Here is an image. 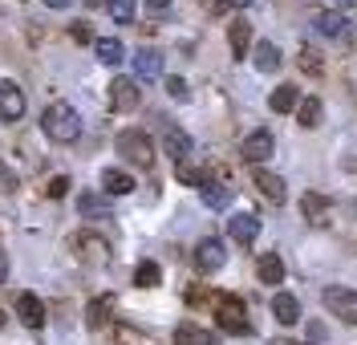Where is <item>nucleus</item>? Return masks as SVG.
<instances>
[{
    "instance_id": "nucleus-1",
    "label": "nucleus",
    "mask_w": 357,
    "mask_h": 345,
    "mask_svg": "<svg viewBox=\"0 0 357 345\" xmlns=\"http://www.w3.org/2000/svg\"><path fill=\"white\" fill-rule=\"evenodd\" d=\"M41 130L53 138V142L69 146V142L82 138V118H77V110H73L69 102H53V106L41 114Z\"/></svg>"
},
{
    "instance_id": "nucleus-2",
    "label": "nucleus",
    "mask_w": 357,
    "mask_h": 345,
    "mask_svg": "<svg viewBox=\"0 0 357 345\" xmlns=\"http://www.w3.org/2000/svg\"><path fill=\"white\" fill-rule=\"evenodd\" d=\"M118 155L146 171V167H155V142H151L146 130H122L118 135Z\"/></svg>"
},
{
    "instance_id": "nucleus-3",
    "label": "nucleus",
    "mask_w": 357,
    "mask_h": 345,
    "mask_svg": "<svg viewBox=\"0 0 357 345\" xmlns=\"http://www.w3.org/2000/svg\"><path fill=\"white\" fill-rule=\"evenodd\" d=\"M215 321H220V329L223 333H231V337H244L248 329V309H244V300L240 297H215Z\"/></svg>"
},
{
    "instance_id": "nucleus-4",
    "label": "nucleus",
    "mask_w": 357,
    "mask_h": 345,
    "mask_svg": "<svg viewBox=\"0 0 357 345\" xmlns=\"http://www.w3.org/2000/svg\"><path fill=\"white\" fill-rule=\"evenodd\" d=\"M321 305H325L333 317H341L345 325H357V293L354 289H345V284H329V289L321 293Z\"/></svg>"
},
{
    "instance_id": "nucleus-5",
    "label": "nucleus",
    "mask_w": 357,
    "mask_h": 345,
    "mask_svg": "<svg viewBox=\"0 0 357 345\" xmlns=\"http://www.w3.org/2000/svg\"><path fill=\"white\" fill-rule=\"evenodd\" d=\"M69 244H73L77 260H86V264H106V260H110V244H106L102 236H93V231H77Z\"/></svg>"
},
{
    "instance_id": "nucleus-6",
    "label": "nucleus",
    "mask_w": 357,
    "mask_h": 345,
    "mask_svg": "<svg viewBox=\"0 0 357 345\" xmlns=\"http://www.w3.org/2000/svg\"><path fill=\"white\" fill-rule=\"evenodd\" d=\"M223 264H227V248H223V240L207 236V240L195 244V268H199V273H220Z\"/></svg>"
},
{
    "instance_id": "nucleus-7",
    "label": "nucleus",
    "mask_w": 357,
    "mask_h": 345,
    "mask_svg": "<svg viewBox=\"0 0 357 345\" xmlns=\"http://www.w3.org/2000/svg\"><path fill=\"white\" fill-rule=\"evenodd\" d=\"M272 151H276V138H272V130H252V135L244 138V146H240V155H244L252 167L268 162V159H272Z\"/></svg>"
},
{
    "instance_id": "nucleus-8",
    "label": "nucleus",
    "mask_w": 357,
    "mask_h": 345,
    "mask_svg": "<svg viewBox=\"0 0 357 345\" xmlns=\"http://www.w3.org/2000/svg\"><path fill=\"white\" fill-rule=\"evenodd\" d=\"M24 118V90L17 82H0V122Z\"/></svg>"
},
{
    "instance_id": "nucleus-9",
    "label": "nucleus",
    "mask_w": 357,
    "mask_h": 345,
    "mask_svg": "<svg viewBox=\"0 0 357 345\" xmlns=\"http://www.w3.org/2000/svg\"><path fill=\"white\" fill-rule=\"evenodd\" d=\"M138 102H142L138 82H134V77H114L110 82V106L114 110H134Z\"/></svg>"
},
{
    "instance_id": "nucleus-10",
    "label": "nucleus",
    "mask_w": 357,
    "mask_h": 345,
    "mask_svg": "<svg viewBox=\"0 0 357 345\" xmlns=\"http://www.w3.org/2000/svg\"><path fill=\"white\" fill-rule=\"evenodd\" d=\"M231 195H236V187L227 183V179H215V175H207V179H203V187H199V199L207 207H215V211L231 204Z\"/></svg>"
},
{
    "instance_id": "nucleus-11",
    "label": "nucleus",
    "mask_w": 357,
    "mask_h": 345,
    "mask_svg": "<svg viewBox=\"0 0 357 345\" xmlns=\"http://www.w3.org/2000/svg\"><path fill=\"white\" fill-rule=\"evenodd\" d=\"M162 151H167L175 162H183V159H191L195 142H191L187 130H178V126H162Z\"/></svg>"
},
{
    "instance_id": "nucleus-12",
    "label": "nucleus",
    "mask_w": 357,
    "mask_h": 345,
    "mask_svg": "<svg viewBox=\"0 0 357 345\" xmlns=\"http://www.w3.org/2000/svg\"><path fill=\"white\" fill-rule=\"evenodd\" d=\"M256 191L264 195L268 204H289V187H284V179L280 175H272V171H256Z\"/></svg>"
},
{
    "instance_id": "nucleus-13",
    "label": "nucleus",
    "mask_w": 357,
    "mask_h": 345,
    "mask_svg": "<svg viewBox=\"0 0 357 345\" xmlns=\"http://www.w3.org/2000/svg\"><path fill=\"white\" fill-rule=\"evenodd\" d=\"M227 231H231V240H236V244H252V240L260 236V220H256L252 211H240V215H231V220H227Z\"/></svg>"
},
{
    "instance_id": "nucleus-14",
    "label": "nucleus",
    "mask_w": 357,
    "mask_h": 345,
    "mask_svg": "<svg viewBox=\"0 0 357 345\" xmlns=\"http://www.w3.org/2000/svg\"><path fill=\"white\" fill-rule=\"evenodd\" d=\"M301 211H305V220L317 224V228L329 224V199H325L321 191H305V195H301Z\"/></svg>"
},
{
    "instance_id": "nucleus-15",
    "label": "nucleus",
    "mask_w": 357,
    "mask_h": 345,
    "mask_svg": "<svg viewBox=\"0 0 357 345\" xmlns=\"http://www.w3.org/2000/svg\"><path fill=\"white\" fill-rule=\"evenodd\" d=\"M158 73H162V57H158L155 49H138L134 53V77L138 82H155Z\"/></svg>"
},
{
    "instance_id": "nucleus-16",
    "label": "nucleus",
    "mask_w": 357,
    "mask_h": 345,
    "mask_svg": "<svg viewBox=\"0 0 357 345\" xmlns=\"http://www.w3.org/2000/svg\"><path fill=\"white\" fill-rule=\"evenodd\" d=\"M17 313H21V321L29 325V329H41L45 325V305H41V297H33V293H21V297H17Z\"/></svg>"
},
{
    "instance_id": "nucleus-17",
    "label": "nucleus",
    "mask_w": 357,
    "mask_h": 345,
    "mask_svg": "<svg viewBox=\"0 0 357 345\" xmlns=\"http://www.w3.org/2000/svg\"><path fill=\"white\" fill-rule=\"evenodd\" d=\"M272 317L280 325H296L301 321V300L292 297V293H276L272 297Z\"/></svg>"
},
{
    "instance_id": "nucleus-18",
    "label": "nucleus",
    "mask_w": 357,
    "mask_h": 345,
    "mask_svg": "<svg viewBox=\"0 0 357 345\" xmlns=\"http://www.w3.org/2000/svg\"><path fill=\"white\" fill-rule=\"evenodd\" d=\"M256 276H260V284H284V260L276 252H264L256 264Z\"/></svg>"
},
{
    "instance_id": "nucleus-19",
    "label": "nucleus",
    "mask_w": 357,
    "mask_h": 345,
    "mask_svg": "<svg viewBox=\"0 0 357 345\" xmlns=\"http://www.w3.org/2000/svg\"><path fill=\"white\" fill-rule=\"evenodd\" d=\"M252 61H256V69H260V73H276V69L284 66L280 49L272 45V41H260V45L252 49Z\"/></svg>"
},
{
    "instance_id": "nucleus-20",
    "label": "nucleus",
    "mask_w": 357,
    "mask_h": 345,
    "mask_svg": "<svg viewBox=\"0 0 357 345\" xmlns=\"http://www.w3.org/2000/svg\"><path fill=\"white\" fill-rule=\"evenodd\" d=\"M102 187H106V195H130L134 175H126L122 167H106V171H102Z\"/></svg>"
},
{
    "instance_id": "nucleus-21",
    "label": "nucleus",
    "mask_w": 357,
    "mask_h": 345,
    "mask_svg": "<svg viewBox=\"0 0 357 345\" xmlns=\"http://www.w3.org/2000/svg\"><path fill=\"white\" fill-rule=\"evenodd\" d=\"M268 106H272V114H292L301 106V93H296V86H276L272 98H268Z\"/></svg>"
},
{
    "instance_id": "nucleus-22",
    "label": "nucleus",
    "mask_w": 357,
    "mask_h": 345,
    "mask_svg": "<svg viewBox=\"0 0 357 345\" xmlns=\"http://www.w3.org/2000/svg\"><path fill=\"white\" fill-rule=\"evenodd\" d=\"M227 45H231V57H244L248 49H252V24L231 21V29H227Z\"/></svg>"
},
{
    "instance_id": "nucleus-23",
    "label": "nucleus",
    "mask_w": 357,
    "mask_h": 345,
    "mask_svg": "<svg viewBox=\"0 0 357 345\" xmlns=\"http://www.w3.org/2000/svg\"><path fill=\"white\" fill-rule=\"evenodd\" d=\"M77 207H82V215H93V220H110V195L86 191V195L77 199Z\"/></svg>"
},
{
    "instance_id": "nucleus-24",
    "label": "nucleus",
    "mask_w": 357,
    "mask_h": 345,
    "mask_svg": "<svg viewBox=\"0 0 357 345\" xmlns=\"http://www.w3.org/2000/svg\"><path fill=\"white\" fill-rule=\"evenodd\" d=\"M175 345H215V337L207 329H199L195 321H183L175 329Z\"/></svg>"
},
{
    "instance_id": "nucleus-25",
    "label": "nucleus",
    "mask_w": 357,
    "mask_h": 345,
    "mask_svg": "<svg viewBox=\"0 0 357 345\" xmlns=\"http://www.w3.org/2000/svg\"><path fill=\"white\" fill-rule=\"evenodd\" d=\"M93 53H98V61H102V66H118V61L126 57V49H122L118 37H102V41H93Z\"/></svg>"
},
{
    "instance_id": "nucleus-26",
    "label": "nucleus",
    "mask_w": 357,
    "mask_h": 345,
    "mask_svg": "<svg viewBox=\"0 0 357 345\" xmlns=\"http://www.w3.org/2000/svg\"><path fill=\"white\" fill-rule=\"evenodd\" d=\"M110 313H114V297H98V300H89V309H86L89 329H102V325L110 321Z\"/></svg>"
},
{
    "instance_id": "nucleus-27",
    "label": "nucleus",
    "mask_w": 357,
    "mask_h": 345,
    "mask_svg": "<svg viewBox=\"0 0 357 345\" xmlns=\"http://www.w3.org/2000/svg\"><path fill=\"white\" fill-rule=\"evenodd\" d=\"M317 33H321V37H341V33H345V17H341L337 8H325V13L317 17Z\"/></svg>"
},
{
    "instance_id": "nucleus-28",
    "label": "nucleus",
    "mask_w": 357,
    "mask_h": 345,
    "mask_svg": "<svg viewBox=\"0 0 357 345\" xmlns=\"http://www.w3.org/2000/svg\"><path fill=\"white\" fill-rule=\"evenodd\" d=\"M296 122L312 130V126H321V98H301V106H296Z\"/></svg>"
},
{
    "instance_id": "nucleus-29",
    "label": "nucleus",
    "mask_w": 357,
    "mask_h": 345,
    "mask_svg": "<svg viewBox=\"0 0 357 345\" xmlns=\"http://www.w3.org/2000/svg\"><path fill=\"white\" fill-rule=\"evenodd\" d=\"M158 280H162V273H158L155 260H142V264L134 268V284H138V289H155Z\"/></svg>"
},
{
    "instance_id": "nucleus-30",
    "label": "nucleus",
    "mask_w": 357,
    "mask_h": 345,
    "mask_svg": "<svg viewBox=\"0 0 357 345\" xmlns=\"http://www.w3.org/2000/svg\"><path fill=\"white\" fill-rule=\"evenodd\" d=\"M175 175H178V183H187V187H203V179H207V171H203V167H195L191 159L178 162Z\"/></svg>"
},
{
    "instance_id": "nucleus-31",
    "label": "nucleus",
    "mask_w": 357,
    "mask_h": 345,
    "mask_svg": "<svg viewBox=\"0 0 357 345\" xmlns=\"http://www.w3.org/2000/svg\"><path fill=\"white\" fill-rule=\"evenodd\" d=\"M106 8H110V17H114L118 24H130L134 13H138V0H110Z\"/></svg>"
},
{
    "instance_id": "nucleus-32",
    "label": "nucleus",
    "mask_w": 357,
    "mask_h": 345,
    "mask_svg": "<svg viewBox=\"0 0 357 345\" xmlns=\"http://www.w3.org/2000/svg\"><path fill=\"white\" fill-rule=\"evenodd\" d=\"M66 191H69V179H66V175H57V179H49V187H45V195H49V199H61Z\"/></svg>"
},
{
    "instance_id": "nucleus-33",
    "label": "nucleus",
    "mask_w": 357,
    "mask_h": 345,
    "mask_svg": "<svg viewBox=\"0 0 357 345\" xmlns=\"http://www.w3.org/2000/svg\"><path fill=\"white\" fill-rule=\"evenodd\" d=\"M301 69H305V73H321V61H317V49H301Z\"/></svg>"
},
{
    "instance_id": "nucleus-34",
    "label": "nucleus",
    "mask_w": 357,
    "mask_h": 345,
    "mask_svg": "<svg viewBox=\"0 0 357 345\" xmlns=\"http://www.w3.org/2000/svg\"><path fill=\"white\" fill-rule=\"evenodd\" d=\"M167 93H171L175 102H183L191 90H187V82H183V77H167Z\"/></svg>"
},
{
    "instance_id": "nucleus-35",
    "label": "nucleus",
    "mask_w": 357,
    "mask_h": 345,
    "mask_svg": "<svg viewBox=\"0 0 357 345\" xmlns=\"http://www.w3.org/2000/svg\"><path fill=\"white\" fill-rule=\"evenodd\" d=\"M0 191H17V175H13L4 162H0Z\"/></svg>"
},
{
    "instance_id": "nucleus-36",
    "label": "nucleus",
    "mask_w": 357,
    "mask_h": 345,
    "mask_svg": "<svg viewBox=\"0 0 357 345\" xmlns=\"http://www.w3.org/2000/svg\"><path fill=\"white\" fill-rule=\"evenodd\" d=\"M146 13H151V17H162V13H171V0H146Z\"/></svg>"
},
{
    "instance_id": "nucleus-37",
    "label": "nucleus",
    "mask_w": 357,
    "mask_h": 345,
    "mask_svg": "<svg viewBox=\"0 0 357 345\" xmlns=\"http://www.w3.org/2000/svg\"><path fill=\"white\" fill-rule=\"evenodd\" d=\"M4 276H8V256H4V248H0V284H4Z\"/></svg>"
},
{
    "instance_id": "nucleus-38",
    "label": "nucleus",
    "mask_w": 357,
    "mask_h": 345,
    "mask_svg": "<svg viewBox=\"0 0 357 345\" xmlns=\"http://www.w3.org/2000/svg\"><path fill=\"white\" fill-rule=\"evenodd\" d=\"M252 0H223V8H248Z\"/></svg>"
},
{
    "instance_id": "nucleus-39",
    "label": "nucleus",
    "mask_w": 357,
    "mask_h": 345,
    "mask_svg": "<svg viewBox=\"0 0 357 345\" xmlns=\"http://www.w3.org/2000/svg\"><path fill=\"white\" fill-rule=\"evenodd\" d=\"M49 8H69V4H77V0H45Z\"/></svg>"
},
{
    "instance_id": "nucleus-40",
    "label": "nucleus",
    "mask_w": 357,
    "mask_h": 345,
    "mask_svg": "<svg viewBox=\"0 0 357 345\" xmlns=\"http://www.w3.org/2000/svg\"><path fill=\"white\" fill-rule=\"evenodd\" d=\"M0 325H4V313H0Z\"/></svg>"
},
{
    "instance_id": "nucleus-41",
    "label": "nucleus",
    "mask_w": 357,
    "mask_h": 345,
    "mask_svg": "<svg viewBox=\"0 0 357 345\" xmlns=\"http://www.w3.org/2000/svg\"><path fill=\"white\" fill-rule=\"evenodd\" d=\"M289 345H292V342H289Z\"/></svg>"
}]
</instances>
